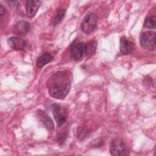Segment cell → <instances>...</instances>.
Instances as JSON below:
<instances>
[{
    "label": "cell",
    "instance_id": "5bb4252c",
    "mask_svg": "<svg viewBox=\"0 0 156 156\" xmlns=\"http://www.w3.org/2000/svg\"><path fill=\"white\" fill-rule=\"evenodd\" d=\"M96 48V43L94 41H91L85 44V52L87 55H93L95 52Z\"/></svg>",
    "mask_w": 156,
    "mask_h": 156
},
{
    "label": "cell",
    "instance_id": "30bf717a",
    "mask_svg": "<svg viewBox=\"0 0 156 156\" xmlns=\"http://www.w3.org/2000/svg\"><path fill=\"white\" fill-rule=\"evenodd\" d=\"M133 48V43L129 40L128 39L122 37L120 40V51L121 52L124 54H130Z\"/></svg>",
    "mask_w": 156,
    "mask_h": 156
},
{
    "label": "cell",
    "instance_id": "7c38bea8",
    "mask_svg": "<svg viewBox=\"0 0 156 156\" xmlns=\"http://www.w3.org/2000/svg\"><path fill=\"white\" fill-rule=\"evenodd\" d=\"M54 59V57L51 54L48 52L44 53L37 59V66L38 68H41L47 63L53 61Z\"/></svg>",
    "mask_w": 156,
    "mask_h": 156
},
{
    "label": "cell",
    "instance_id": "52a82bcc",
    "mask_svg": "<svg viewBox=\"0 0 156 156\" xmlns=\"http://www.w3.org/2000/svg\"><path fill=\"white\" fill-rule=\"evenodd\" d=\"M8 43L13 49L16 51H23L27 46L26 41L18 37H10L8 39Z\"/></svg>",
    "mask_w": 156,
    "mask_h": 156
},
{
    "label": "cell",
    "instance_id": "8fae6325",
    "mask_svg": "<svg viewBox=\"0 0 156 156\" xmlns=\"http://www.w3.org/2000/svg\"><path fill=\"white\" fill-rule=\"evenodd\" d=\"M39 118L40 121L48 130L51 131L54 129V124L52 119L49 116L45 113L44 112H39Z\"/></svg>",
    "mask_w": 156,
    "mask_h": 156
},
{
    "label": "cell",
    "instance_id": "3957f363",
    "mask_svg": "<svg viewBox=\"0 0 156 156\" xmlns=\"http://www.w3.org/2000/svg\"><path fill=\"white\" fill-rule=\"evenodd\" d=\"M98 16L95 13H88L83 18L81 24L82 31L87 34H90L95 29L97 24Z\"/></svg>",
    "mask_w": 156,
    "mask_h": 156
},
{
    "label": "cell",
    "instance_id": "8992f818",
    "mask_svg": "<svg viewBox=\"0 0 156 156\" xmlns=\"http://www.w3.org/2000/svg\"><path fill=\"white\" fill-rule=\"evenodd\" d=\"M85 52V43H78L73 45L71 50V54L72 58L78 61L83 57Z\"/></svg>",
    "mask_w": 156,
    "mask_h": 156
},
{
    "label": "cell",
    "instance_id": "2e32d148",
    "mask_svg": "<svg viewBox=\"0 0 156 156\" xmlns=\"http://www.w3.org/2000/svg\"><path fill=\"white\" fill-rule=\"evenodd\" d=\"M7 3L9 5V6L13 9H16L17 7L18 6V3L16 1H7Z\"/></svg>",
    "mask_w": 156,
    "mask_h": 156
},
{
    "label": "cell",
    "instance_id": "4fadbf2b",
    "mask_svg": "<svg viewBox=\"0 0 156 156\" xmlns=\"http://www.w3.org/2000/svg\"><path fill=\"white\" fill-rule=\"evenodd\" d=\"M156 24V18L155 16H149L146 18L144 23V27L149 29H155Z\"/></svg>",
    "mask_w": 156,
    "mask_h": 156
},
{
    "label": "cell",
    "instance_id": "5b68a950",
    "mask_svg": "<svg viewBox=\"0 0 156 156\" xmlns=\"http://www.w3.org/2000/svg\"><path fill=\"white\" fill-rule=\"evenodd\" d=\"M140 44L147 50H152L155 45V33L152 31L144 32L140 38Z\"/></svg>",
    "mask_w": 156,
    "mask_h": 156
},
{
    "label": "cell",
    "instance_id": "9c48e42d",
    "mask_svg": "<svg viewBox=\"0 0 156 156\" xmlns=\"http://www.w3.org/2000/svg\"><path fill=\"white\" fill-rule=\"evenodd\" d=\"M41 4L40 1L30 0L27 1L26 5V10L27 15L29 17L32 18L37 13Z\"/></svg>",
    "mask_w": 156,
    "mask_h": 156
},
{
    "label": "cell",
    "instance_id": "6da1fadb",
    "mask_svg": "<svg viewBox=\"0 0 156 156\" xmlns=\"http://www.w3.org/2000/svg\"><path fill=\"white\" fill-rule=\"evenodd\" d=\"M71 85V73L66 70L60 71L54 74L48 82L49 94L52 98L58 99H63L67 96Z\"/></svg>",
    "mask_w": 156,
    "mask_h": 156
},
{
    "label": "cell",
    "instance_id": "277c9868",
    "mask_svg": "<svg viewBox=\"0 0 156 156\" xmlns=\"http://www.w3.org/2000/svg\"><path fill=\"white\" fill-rule=\"evenodd\" d=\"M52 111L57 126H62L67 119V112L65 108L58 104L52 105Z\"/></svg>",
    "mask_w": 156,
    "mask_h": 156
},
{
    "label": "cell",
    "instance_id": "e0dca14e",
    "mask_svg": "<svg viewBox=\"0 0 156 156\" xmlns=\"http://www.w3.org/2000/svg\"><path fill=\"white\" fill-rule=\"evenodd\" d=\"M65 136L63 135V134H62V135H60L58 137V141L59 142H64L65 141Z\"/></svg>",
    "mask_w": 156,
    "mask_h": 156
},
{
    "label": "cell",
    "instance_id": "7a4b0ae2",
    "mask_svg": "<svg viewBox=\"0 0 156 156\" xmlns=\"http://www.w3.org/2000/svg\"><path fill=\"white\" fill-rule=\"evenodd\" d=\"M110 152L115 156H127L129 155V152L127 149L126 145L121 139L117 138L113 140L110 144Z\"/></svg>",
    "mask_w": 156,
    "mask_h": 156
},
{
    "label": "cell",
    "instance_id": "ba28073f",
    "mask_svg": "<svg viewBox=\"0 0 156 156\" xmlns=\"http://www.w3.org/2000/svg\"><path fill=\"white\" fill-rule=\"evenodd\" d=\"M30 30V24L25 21H21L15 24L13 28L14 34L18 35H24Z\"/></svg>",
    "mask_w": 156,
    "mask_h": 156
},
{
    "label": "cell",
    "instance_id": "9a60e30c",
    "mask_svg": "<svg viewBox=\"0 0 156 156\" xmlns=\"http://www.w3.org/2000/svg\"><path fill=\"white\" fill-rule=\"evenodd\" d=\"M65 12H66V10L65 9H61L58 12V13L55 16V25L58 24V23H60L62 21V20H63V18L65 16Z\"/></svg>",
    "mask_w": 156,
    "mask_h": 156
}]
</instances>
